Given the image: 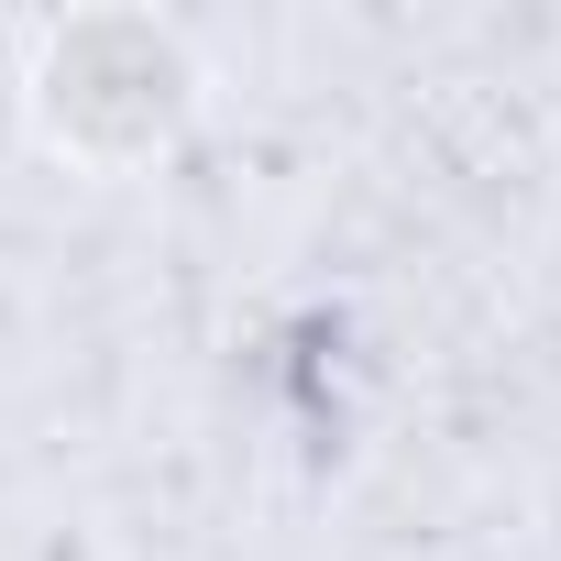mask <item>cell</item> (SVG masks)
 <instances>
[{
	"instance_id": "1",
	"label": "cell",
	"mask_w": 561,
	"mask_h": 561,
	"mask_svg": "<svg viewBox=\"0 0 561 561\" xmlns=\"http://www.w3.org/2000/svg\"><path fill=\"white\" fill-rule=\"evenodd\" d=\"M23 111H34L45 154H67L89 176H144L198 122V56L154 12H78L34 45Z\"/></svg>"
}]
</instances>
